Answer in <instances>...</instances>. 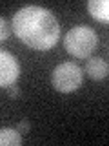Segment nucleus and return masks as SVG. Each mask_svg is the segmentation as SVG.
I'll use <instances>...</instances> for the list:
<instances>
[{"label": "nucleus", "mask_w": 109, "mask_h": 146, "mask_svg": "<svg viewBox=\"0 0 109 146\" xmlns=\"http://www.w3.org/2000/svg\"><path fill=\"white\" fill-rule=\"evenodd\" d=\"M13 29L27 48L40 51L51 49L60 36L56 17L42 6H26L18 9L13 17Z\"/></svg>", "instance_id": "nucleus-1"}, {"label": "nucleus", "mask_w": 109, "mask_h": 146, "mask_svg": "<svg viewBox=\"0 0 109 146\" xmlns=\"http://www.w3.org/2000/svg\"><path fill=\"white\" fill-rule=\"evenodd\" d=\"M98 44V35L89 26H75L64 38L67 53L76 58H87Z\"/></svg>", "instance_id": "nucleus-2"}, {"label": "nucleus", "mask_w": 109, "mask_h": 146, "mask_svg": "<svg viewBox=\"0 0 109 146\" xmlns=\"http://www.w3.org/2000/svg\"><path fill=\"white\" fill-rule=\"evenodd\" d=\"M82 80H84V73L73 62H62L53 70V86L62 93L76 91L82 86Z\"/></svg>", "instance_id": "nucleus-3"}, {"label": "nucleus", "mask_w": 109, "mask_h": 146, "mask_svg": "<svg viewBox=\"0 0 109 146\" xmlns=\"http://www.w3.org/2000/svg\"><path fill=\"white\" fill-rule=\"evenodd\" d=\"M20 75L18 60L11 53L0 49V86H11L15 84Z\"/></svg>", "instance_id": "nucleus-4"}, {"label": "nucleus", "mask_w": 109, "mask_h": 146, "mask_svg": "<svg viewBox=\"0 0 109 146\" xmlns=\"http://www.w3.org/2000/svg\"><path fill=\"white\" fill-rule=\"evenodd\" d=\"M85 71H87V75L91 77V79L102 80V79L107 77L109 66H107V62L104 60V58L95 57V58H89V60H87V64H85Z\"/></svg>", "instance_id": "nucleus-5"}, {"label": "nucleus", "mask_w": 109, "mask_h": 146, "mask_svg": "<svg viewBox=\"0 0 109 146\" xmlns=\"http://www.w3.org/2000/svg\"><path fill=\"white\" fill-rule=\"evenodd\" d=\"M87 11L91 13V17L100 20V22L109 20V2L107 0H89Z\"/></svg>", "instance_id": "nucleus-6"}, {"label": "nucleus", "mask_w": 109, "mask_h": 146, "mask_svg": "<svg viewBox=\"0 0 109 146\" xmlns=\"http://www.w3.org/2000/svg\"><path fill=\"white\" fill-rule=\"evenodd\" d=\"M22 135L16 128H2L0 130V146H20Z\"/></svg>", "instance_id": "nucleus-7"}, {"label": "nucleus", "mask_w": 109, "mask_h": 146, "mask_svg": "<svg viewBox=\"0 0 109 146\" xmlns=\"http://www.w3.org/2000/svg\"><path fill=\"white\" fill-rule=\"evenodd\" d=\"M9 31H11V29H9L7 22L0 17V42H2V40H6L7 36H9Z\"/></svg>", "instance_id": "nucleus-8"}, {"label": "nucleus", "mask_w": 109, "mask_h": 146, "mask_svg": "<svg viewBox=\"0 0 109 146\" xmlns=\"http://www.w3.org/2000/svg\"><path fill=\"white\" fill-rule=\"evenodd\" d=\"M31 128V124L27 121H22V122H18V126H16V130L18 131H26V130H29Z\"/></svg>", "instance_id": "nucleus-9"}, {"label": "nucleus", "mask_w": 109, "mask_h": 146, "mask_svg": "<svg viewBox=\"0 0 109 146\" xmlns=\"http://www.w3.org/2000/svg\"><path fill=\"white\" fill-rule=\"evenodd\" d=\"M9 97H18V88L16 86L11 84V88H9Z\"/></svg>", "instance_id": "nucleus-10"}]
</instances>
